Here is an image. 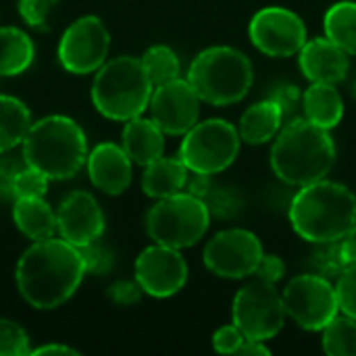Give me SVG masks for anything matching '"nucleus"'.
<instances>
[{
    "mask_svg": "<svg viewBox=\"0 0 356 356\" xmlns=\"http://www.w3.org/2000/svg\"><path fill=\"white\" fill-rule=\"evenodd\" d=\"M271 98L282 106L284 125H286V123H292V121H296V119H300V117H296V113H298V106L302 108V94L298 92L296 86H290V83L280 86V88H275V92L271 94Z\"/></svg>",
    "mask_w": 356,
    "mask_h": 356,
    "instance_id": "nucleus-36",
    "label": "nucleus"
},
{
    "mask_svg": "<svg viewBox=\"0 0 356 356\" xmlns=\"http://www.w3.org/2000/svg\"><path fill=\"white\" fill-rule=\"evenodd\" d=\"M244 340H246V336L240 332V327L236 323L234 325H223L213 336V348L219 355H236Z\"/></svg>",
    "mask_w": 356,
    "mask_h": 356,
    "instance_id": "nucleus-37",
    "label": "nucleus"
},
{
    "mask_svg": "<svg viewBox=\"0 0 356 356\" xmlns=\"http://www.w3.org/2000/svg\"><path fill=\"white\" fill-rule=\"evenodd\" d=\"M300 69L307 79L311 81H325V83H340L346 79L350 60L348 52L340 48L334 40L315 38L307 42L298 52Z\"/></svg>",
    "mask_w": 356,
    "mask_h": 356,
    "instance_id": "nucleus-18",
    "label": "nucleus"
},
{
    "mask_svg": "<svg viewBox=\"0 0 356 356\" xmlns=\"http://www.w3.org/2000/svg\"><path fill=\"white\" fill-rule=\"evenodd\" d=\"M252 44L267 56H292L307 44V27L302 19L284 6H267L259 10L248 27Z\"/></svg>",
    "mask_w": 356,
    "mask_h": 356,
    "instance_id": "nucleus-13",
    "label": "nucleus"
},
{
    "mask_svg": "<svg viewBox=\"0 0 356 356\" xmlns=\"http://www.w3.org/2000/svg\"><path fill=\"white\" fill-rule=\"evenodd\" d=\"M336 294L340 311L356 319V263L346 265V269L336 280Z\"/></svg>",
    "mask_w": 356,
    "mask_h": 356,
    "instance_id": "nucleus-33",
    "label": "nucleus"
},
{
    "mask_svg": "<svg viewBox=\"0 0 356 356\" xmlns=\"http://www.w3.org/2000/svg\"><path fill=\"white\" fill-rule=\"evenodd\" d=\"M142 65H144V69H146V73L154 86L177 79L179 71H181L177 54L169 46H163V44L148 48L142 56Z\"/></svg>",
    "mask_w": 356,
    "mask_h": 356,
    "instance_id": "nucleus-28",
    "label": "nucleus"
},
{
    "mask_svg": "<svg viewBox=\"0 0 356 356\" xmlns=\"http://www.w3.org/2000/svg\"><path fill=\"white\" fill-rule=\"evenodd\" d=\"M142 288L138 282H127V280H121V282H115L111 288H108V296L113 302L121 305V307H131L136 305L140 298H142Z\"/></svg>",
    "mask_w": 356,
    "mask_h": 356,
    "instance_id": "nucleus-38",
    "label": "nucleus"
},
{
    "mask_svg": "<svg viewBox=\"0 0 356 356\" xmlns=\"http://www.w3.org/2000/svg\"><path fill=\"white\" fill-rule=\"evenodd\" d=\"M336 163V144L330 129L309 119L286 123L271 148V167L288 186H309L325 179Z\"/></svg>",
    "mask_w": 356,
    "mask_h": 356,
    "instance_id": "nucleus-2",
    "label": "nucleus"
},
{
    "mask_svg": "<svg viewBox=\"0 0 356 356\" xmlns=\"http://www.w3.org/2000/svg\"><path fill=\"white\" fill-rule=\"evenodd\" d=\"M29 355H73V356H77L79 353H77V350H73V348H69V346H65V344H44V346H38V348H33Z\"/></svg>",
    "mask_w": 356,
    "mask_h": 356,
    "instance_id": "nucleus-42",
    "label": "nucleus"
},
{
    "mask_svg": "<svg viewBox=\"0 0 356 356\" xmlns=\"http://www.w3.org/2000/svg\"><path fill=\"white\" fill-rule=\"evenodd\" d=\"M190 169L184 165V161L171 159V156H161L146 165L144 175H142V190L150 198H167L173 194L184 192L186 181H188Z\"/></svg>",
    "mask_w": 356,
    "mask_h": 356,
    "instance_id": "nucleus-21",
    "label": "nucleus"
},
{
    "mask_svg": "<svg viewBox=\"0 0 356 356\" xmlns=\"http://www.w3.org/2000/svg\"><path fill=\"white\" fill-rule=\"evenodd\" d=\"M325 35L356 56V2L342 0L330 6L323 19Z\"/></svg>",
    "mask_w": 356,
    "mask_h": 356,
    "instance_id": "nucleus-26",
    "label": "nucleus"
},
{
    "mask_svg": "<svg viewBox=\"0 0 356 356\" xmlns=\"http://www.w3.org/2000/svg\"><path fill=\"white\" fill-rule=\"evenodd\" d=\"M261 240L248 229H225L204 246V265L219 277L242 280L257 271L263 259Z\"/></svg>",
    "mask_w": 356,
    "mask_h": 356,
    "instance_id": "nucleus-12",
    "label": "nucleus"
},
{
    "mask_svg": "<svg viewBox=\"0 0 356 356\" xmlns=\"http://www.w3.org/2000/svg\"><path fill=\"white\" fill-rule=\"evenodd\" d=\"M56 234L77 248L100 240L104 234V213L98 200L83 190L71 192L56 211Z\"/></svg>",
    "mask_w": 356,
    "mask_h": 356,
    "instance_id": "nucleus-16",
    "label": "nucleus"
},
{
    "mask_svg": "<svg viewBox=\"0 0 356 356\" xmlns=\"http://www.w3.org/2000/svg\"><path fill=\"white\" fill-rule=\"evenodd\" d=\"M202 200L209 207L211 215H217V217H232V215H236L240 211L238 196L232 190L219 188L215 184H213V188L209 190V194Z\"/></svg>",
    "mask_w": 356,
    "mask_h": 356,
    "instance_id": "nucleus-34",
    "label": "nucleus"
},
{
    "mask_svg": "<svg viewBox=\"0 0 356 356\" xmlns=\"http://www.w3.org/2000/svg\"><path fill=\"white\" fill-rule=\"evenodd\" d=\"M286 315L302 330L321 332L340 311L336 286L317 273H302L284 288Z\"/></svg>",
    "mask_w": 356,
    "mask_h": 356,
    "instance_id": "nucleus-10",
    "label": "nucleus"
},
{
    "mask_svg": "<svg viewBox=\"0 0 356 356\" xmlns=\"http://www.w3.org/2000/svg\"><path fill=\"white\" fill-rule=\"evenodd\" d=\"M323 350L330 356H356V319L336 315L323 330Z\"/></svg>",
    "mask_w": 356,
    "mask_h": 356,
    "instance_id": "nucleus-27",
    "label": "nucleus"
},
{
    "mask_svg": "<svg viewBox=\"0 0 356 356\" xmlns=\"http://www.w3.org/2000/svg\"><path fill=\"white\" fill-rule=\"evenodd\" d=\"M234 323L248 340L267 342L275 338L286 323V307L275 284L254 280L246 284L232 305Z\"/></svg>",
    "mask_w": 356,
    "mask_h": 356,
    "instance_id": "nucleus-9",
    "label": "nucleus"
},
{
    "mask_svg": "<svg viewBox=\"0 0 356 356\" xmlns=\"http://www.w3.org/2000/svg\"><path fill=\"white\" fill-rule=\"evenodd\" d=\"M236 355H246V356H257V355H271V350L263 344V342H259V340H244L242 342V346L238 348V353Z\"/></svg>",
    "mask_w": 356,
    "mask_h": 356,
    "instance_id": "nucleus-41",
    "label": "nucleus"
},
{
    "mask_svg": "<svg viewBox=\"0 0 356 356\" xmlns=\"http://www.w3.org/2000/svg\"><path fill=\"white\" fill-rule=\"evenodd\" d=\"M254 73L250 58L229 46H213L202 50L190 65L188 81L202 102L213 106H227L240 102L250 86Z\"/></svg>",
    "mask_w": 356,
    "mask_h": 356,
    "instance_id": "nucleus-6",
    "label": "nucleus"
},
{
    "mask_svg": "<svg viewBox=\"0 0 356 356\" xmlns=\"http://www.w3.org/2000/svg\"><path fill=\"white\" fill-rule=\"evenodd\" d=\"M121 140L127 156L142 167L161 159L165 152V131L152 119H144L142 115L125 121Z\"/></svg>",
    "mask_w": 356,
    "mask_h": 356,
    "instance_id": "nucleus-19",
    "label": "nucleus"
},
{
    "mask_svg": "<svg viewBox=\"0 0 356 356\" xmlns=\"http://www.w3.org/2000/svg\"><path fill=\"white\" fill-rule=\"evenodd\" d=\"M131 163L134 161L127 156L123 146L115 142H102L92 152H88L86 167H88L90 181L98 190L111 196H119L131 184L134 177Z\"/></svg>",
    "mask_w": 356,
    "mask_h": 356,
    "instance_id": "nucleus-17",
    "label": "nucleus"
},
{
    "mask_svg": "<svg viewBox=\"0 0 356 356\" xmlns=\"http://www.w3.org/2000/svg\"><path fill=\"white\" fill-rule=\"evenodd\" d=\"M81 252V259H83V265H86V273H92V275H106L113 265H115V257L113 252L102 246L98 240L96 242H90L86 246L79 248Z\"/></svg>",
    "mask_w": 356,
    "mask_h": 356,
    "instance_id": "nucleus-32",
    "label": "nucleus"
},
{
    "mask_svg": "<svg viewBox=\"0 0 356 356\" xmlns=\"http://www.w3.org/2000/svg\"><path fill=\"white\" fill-rule=\"evenodd\" d=\"M254 275L263 282L269 284H277L284 275H286V263L277 257V254H263Z\"/></svg>",
    "mask_w": 356,
    "mask_h": 356,
    "instance_id": "nucleus-39",
    "label": "nucleus"
},
{
    "mask_svg": "<svg viewBox=\"0 0 356 356\" xmlns=\"http://www.w3.org/2000/svg\"><path fill=\"white\" fill-rule=\"evenodd\" d=\"M290 223L313 244L342 240L356 225V196L344 184L327 179L302 186L290 204Z\"/></svg>",
    "mask_w": 356,
    "mask_h": 356,
    "instance_id": "nucleus-3",
    "label": "nucleus"
},
{
    "mask_svg": "<svg viewBox=\"0 0 356 356\" xmlns=\"http://www.w3.org/2000/svg\"><path fill=\"white\" fill-rule=\"evenodd\" d=\"M29 353L27 332L10 319H0V356H25Z\"/></svg>",
    "mask_w": 356,
    "mask_h": 356,
    "instance_id": "nucleus-31",
    "label": "nucleus"
},
{
    "mask_svg": "<svg viewBox=\"0 0 356 356\" xmlns=\"http://www.w3.org/2000/svg\"><path fill=\"white\" fill-rule=\"evenodd\" d=\"M240 131L223 119H207L184 134L179 159L194 173L215 175L225 171L240 152Z\"/></svg>",
    "mask_w": 356,
    "mask_h": 356,
    "instance_id": "nucleus-8",
    "label": "nucleus"
},
{
    "mask_svg": "<svg viewBox=\"0 0 356 356\" xmlns=\"http://www.w3.org/2000/svg\"><path fill=\"white\" fill-rule=\"evenodd\" d=\"M302 113L311 123L334 129L344 117V102L336 83L313 81V86L302 94Z\"/></svg>",
    "mask_w": 356,
    "mask_h": 356,
    "instance_id": "nucleus-22",
    "label": "nucleus"
},
{
    "mask_svg": "<svg viewBox=\"0 0 356 356\" xmlns=\"http://www.w3.org/2000/svg\"><path fill=\"white\" fill-rule=\"evenodd\" d=\"M340 250H342V259L346 265L356 263V225H353L340 240Z\"/></svg>",
    "mask_w": 356,
    "mask_h": 356,
    "instance_id": "nucleus-40",
    "label": "nucleus"
},
{
    "mask_svg": "<svg viewBox=\"0 0 356 356\" xmlns=\"http://www.w3.org/2000/svg\"><path fill=\"white\" fill-rule=\"evenodd\" d=\"M353 94L356 96V81H355V86H353Z\"/></svg>",
    "mask_w": 356,
    "mask_h": 356,
    "instance_id": "nucleus-43",
    "label": "nucleus"
},
{
    "mask_svg": "<svg viewBox=\"0 0 356 356\" xmlns=\"http://www.w3.org/2000/svg\"><path fill=\"white\" fill-rule=\"evenodd\" d=\"M13 221L17 229L33 242L54 238L56 234V213L50 209L44 196L15 198Z\"/></svg>",
    "mask_w": 356,
    "mask_h": 356,
    "instance_id": "nucleus-20",
    "label": "nucleus"
},
{
    "mask_svg": "<svg viewBox=\"0 0 356 356\" xmlns=\"http://www.w3.org/2000/svg\"><path fill=\"white\" fill-rule=\"evenodd\" d=\"M136 282L144 294L169 298L188 282V263L177 248L156 244L148 246L136 259Z\"/></svg>",
    "mask_w": 356,
    "mask_h": 356,
    "instance_id": "nucleus-15",
    "label": "nucleus"
},
{
    "mask_svg": "<svg viewBox=\"0 0 356 356\" xmlns=\"http://www.w3.org/2000/svg\"><path fill=\"white\" fill-rule=\"evenodd\" d=\"M284 127V113L282 106L273 100H261L248 106L240 119V138L246 144H265L273 140Z\"/></svg>",
    "mask_w": 356,
    "mask_h": 356,
    "instance_id": "nucleus-23",
    "label": "nucleus"
},
{
    "mask_svg": "<svg viewBox=\"0 0 356 356\" xmlns=\"http://www.w3.org/2000/svg\"><path fill=\"white\" fill-rule=\"evenodd\" d=\"M152 90L154 83L142 58L123 54L106 60L98 69L92 83V102L102 117L125 123L148 108Z\"/></svg>",
    "mask_w": 356,
    "mask_h": 356,
    "instance_id": "nucleus-5",
    "label": "nucleus"
},
{
    "mask_svg": "<svg viewBox=\"0 0 356 356\" xmlns=\"http://www.w3.org/2000/svg\"><path fill=\"white\" fill-rule=\"evenodd\" d=\"M86 265L77 246L63 238L33 242L15 269L17 288L27 305L52 311L65 305L81 286Z\"/></svg>",
    "mask_w": 356,
    "mask_h": 356,
    "instance_id": "nucleus-1",
    "label": "nucleus"
},
{
    "mask_svg": "<svg viewBox=\"0 0 356 356\" xmlns=\"http://www.w3.org/2000/svg\"><path fill=\"white\" fill-rule=\"evenodd\" d=\"M150 119L169 136H184L200 115V96L188 79H171L154 86L150 96Z\"/></svg>",
    "mask_w": 356,
    "mask_h": 356,
    "instance_id": "nucleus-14",
    "label": "nucleus"
},
{
    "mask_svg": "<svg viewBox=\"0 0 356 356\" xmlns=\"http://www.w3.org/2000/svg\"><path fill=\"white\" fill-rule=\"evenodd\" d=\"M31 127V113L15 96L0 94V154L19 146Z\"/></svg>",
    "mask_w": 356,
    "mask_h": 356,
    "instance_id": "nucleus-25",
    "label": "nucleus"
},
{
    "mask_svg": "<svg viewBox=\"0 0 356 356\" xmlns=\"http://www.w3.org/2000/svg\"><path fill=\"white\" fill-rule=\"evenodd\" d=\"M58 0H19L17 8L21 19L33 29H46L48 15Z\"/></svg>",
    "mask_w": 356,
    "mask_h": 356,
    "instance_id": "nucleus-35",
    "label": "nucleus"
},
{
    "mask_svg": "<svg viewBox=\"0 0 356 356\" xmlns=\"http://www.w3.org/2000/svg\"><path fill=\"white\" fill-rule=\"evenodd\" d=\"M35 48L31 38L13 25L0 27V77H13L29 69Z\"/></svg>",
    "mask_w": 356,
    "mask_h": 356,
    "instance_id": "nucleus-24",
    "label": "nucleus"
},
{
    "mask_svg": "<svg viewBox=\"0 0 356 356\" xmlns=\"http://www.w3.org/2000/svg\"><path fill=\"white\" fill-rule=\"evenodd\" d=\"M21 146L23 163L48 179H69L88 161L86 134L77 121L65 115H50L31 123Z\"/></svg>",
    "mask_w": 356,
    "mask_h": 356,
    "instance_id": "nucleus-4",
    "label": "nucleus"
},
{
    "mask_svg": "<svg viewBox=\"0 0 356 356\" xmlns=\"http://www.w3.org/2000/svg\"><path fill=\"white\" fill-rule=\"evenodd\" d=\"M211 225V211L202 198L179 192L161 198L146 215L148 236L163 246L190 248L207 234Z\"/></svg>",
    "mask_w": 356,
    "mask_h": 356,
    "instance_id": "nucleus-7",
    "label": "nucleus"
},
{
    "mask_svg": "<svg viewBox=\"0 0 356 356\" xmlns=\"http://www.w3.org/2000/svg\"><path fill=\"white\" fill-rule=\"evenodd\" d=\"M311 267H313V273L317 275H323L327 280H338V275L346 269V263L340 250V240L317 244V250L311 257Z\"/></svg>",
    "mask_w": 356,
    "mask_h": 356,
    "instance_id": "nucleus-30",
    "label": "nucleus"
},
{
    "mask_svg": "<svg viewBox=\"0 0 356 356\" xmlns=\"http://www.w3.org/2000/svg\"><path fill=\"white\" fill-rule=\"evenodd\" d=\"M111 35L102 19L94 15L79 17L73 21L58 42V63L73 75H86L98 71L108 56Z\"/></svg>",
    "mask_w": 356,
    "mask_h": 356,
    "instance_id": "nucleus-11",
    "label": "nucleus"
},
{
    "mask_svg": "<svg viewBox=\"0 0 356 356\" xmlns=\"http://www.w3.org/2000/svg\"><path fill=\"white\" fill-rule=\"evenodd\" d=\"M48 177L40 173L33 167H23L19 171H13L6 179V190L15 198H25V196H46L48 192Z\"/></svg>",
    "mask_w": 356,
    "mask_h": 356,
    "instance_id": "nucleus-29",
    "label": "nucleus"
}]
</instances>
